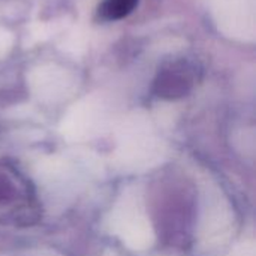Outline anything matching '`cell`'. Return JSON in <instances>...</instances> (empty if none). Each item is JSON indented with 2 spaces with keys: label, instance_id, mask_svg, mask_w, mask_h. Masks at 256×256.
<instances>
[{
  "label": "cell",
  "instance_id": "cell-1",
  "mask_svg": "<svg viewBox=\"0 0 256 256\" xmlns=\"http://www.w3.org/2000/svg\"><path fill=\"white\" fill-rule=\"evenodd\" d=\"M114 226L117 234L129 246L138 249L150 246L152 230L135 201H126L118 208L114 218Z\"/></svg>",
  "mask_w": 256,
  "mask_h": 256
},
{
  "label": "cell",
  "instance_id": "cell-2",
  "mask_svg": "<svg viewBox=\"0 0 256 256\" xmlns=\"http://www.w3.org/2000/svg\"><path fill=\"white\" fill-rule=\"evenodd\" d=\"M136 4V0H106L100 8V15L105 20H118L126 16Z\"/></svg>",
  "mask_w": 256,
  "mask_h": 256
}]
</instances>
